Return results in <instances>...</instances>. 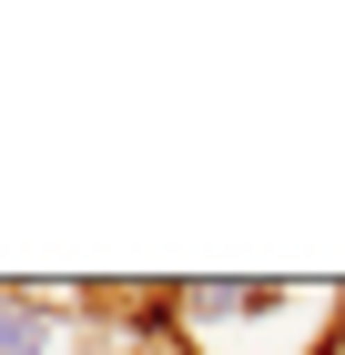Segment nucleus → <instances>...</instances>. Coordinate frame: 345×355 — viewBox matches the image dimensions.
Wrapping results in <instances>:
<instances>
[{"label":"nucleus","instance_id":"1","mask_svg":"<svg viewBox=\"0 0 345 355\" xmlns=\"http://www.w3.org/2000/svg\"><path fill=\"white\" fill-rule=\"evenodd\" d=\"M335 335H345V284L173 274V345L183 355H325Z\"/></svg>","mask_w":345,"mask_h":355},{"label":"nucleus","instance_id":"2","mask_svg":"<svg viewBox=\"0 0 345 355\" xmlns=\"http://www.w3.org/2000/svg\"><path fill=\"white\" fill-rule=\"evenodd\" d=\"M92 284H0V355H81Z\"/></svg>","mask_w":345,"mask_h":355},{"label":"nucleus","instance_id":"3","mask_svg":"<svg viewBox=\"0 0 345 355\" xmlns=\"http://www.w3.org/2000/svg\"><path fill=\"white\" fill-rule=\"evenodd\" d=\"M325 355H345V335H335V345H325Z\"/></svg>","mask_w":345,"mask_h":355}]
</instances>
